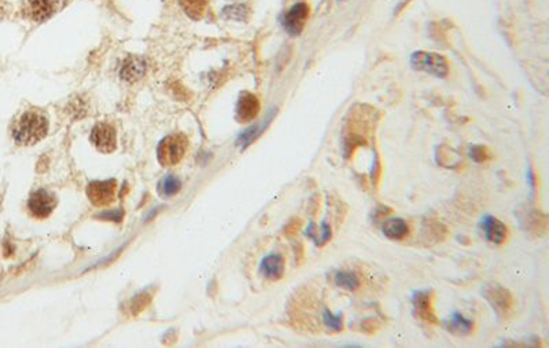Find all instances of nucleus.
Wrapping results in <instances>:
<instances>
[{
  "instance_id": "nucleus-1",
  "label": "nucleus",
  "mask_w": 549,
  "mask_h": 348,
  "mask_svg": "<svg viewBox=\"0 0 549 348\" xmlns=\"http://www.w3.org/2000/svg\"><path fill=\"white\" fill-rule=\"evenodd\" d=\"M48 131V120L39 110H26L21 115L13 125V138L22 146L38 144Z\"/></svg>"
},
{
  "instance_id": "nucleus-2",
  "label": "nucleus",
  "mask_w": 549,
  "mask_h": 348,
  "mask_svg": "<svg viewBox=\"0 0 549 348\" xmlns=\"http://www.w3.org/2000/svg\"><path fill=\"white\" fill-rule=\"evenodd\" d=\"M411 65L415 70L425 72L439 79H444L449 75L448 61L437 53L416 51L412 54Z\"/></svg>"
},
{
  "instance_id": "nucleus-3",
  "label": "nucleus",
  "mask_w": 549,
  "mask_h": 348,
  "mask_svg": "<svg viewBox=\"0 0 549 348\" xmlns=\"http://www.w3.org/2000/svg\"><path fill=\"white\" fill-rule=\"evenodd\" d=\"M187 152V139L183 135H169L158 146V162L164 167L178 164Z\"/></svg>"
},
{
  "instance_id": "nucleus-4",
  "label": "nucleus",
  "mask_w": 549,
  "mask_h": 348,
  "mask_svg": "<svg viewBox=\"0 0 549 348\" xmlns=\"http://www.w3.org/2000/svg\"><path fill=\"white\" fill-rule=\"evenodd\" d=\"M59 0H22L21 13L33 22H46L58 11Z\"/></svg>"
},
{
  "instance_id": "nucleus-5",
  "label": "nucleus",
  "mask_w": 549,
  "mask_h": 348,
  "mask_svg": "<svg viewBox=\"0 0 549 348\" xmlns=\"http://www.w3.org/2000/svg\"><path fill=\"white\" fill-rule=\"evenodd\" d=\"M308 19H309V6L307 3H297L283 14L282 26L289 35L299 36L305 29Z\"/></svg>"
},
{
  "instance_id": "nucleus-6",
  "label": "nucleus",
  "mask_w": 549,
  "mask_h": 348,
  "mask_svg": "<svg viewBox=\"0 0 549 348\" xmlns=\"http://www.w3.org/2000/svg\"><path fill=\"white\" fill-rule=\"evenodd\" d=\"M486 300L491 303L493 310L503 317H508L515 308L513 297L507 289L500 285H488L484 289Z\"/></svg>"
},
{
  "instance_id": "nucleus-7",
  "label": "nucleus",
  "mask_w": 549,
  "mask_h": 348,
  "mask_svg": "<svg viewBox=\"0 0 549 348\" xmlns=\"http://www.w3.org/2000/svg\"><path fill=\"white\" fill-rule=\"evenodd\" d=\"M117 182L116 181H100L92 182L87 189L90 201L97 206H107L116 199Z\"/></svg>"
},
{
  "instance_id": "nucleus-8",
  "label": "nucleus",
  "mask_w": 549,
  "mask_h": 348,
  "mask_svg": "<svg viewBox=\"0 0 549 348\" xmlns=\"http://www.w3.org/2000/svg\"><path fill=\"white\" fill-rule=\"evenodd\" d=\"M91 141L102 153H112L117 147L116 130L107 123H99L94 127Z\"/></svg>"
},
{
  "instance_id": "nucleus-9",
  "label": "nucleus",
  "mask_w": 549,
  "mask_h": 348,
  "mask_svg": "<svg viewBox=\"0 0 549 348\" xmlns=\"http://www.w3.org/2000/svg\"><path fill=\"white\" fill-rule=\"evenodd\" d=\"M55 206H57L55 196L44 189H39L35 193H32L28 201V208L31 209V212L40 219L51 215Z\"/></svg>"
},
{
  "instance_id": "nucleus-10",
  "label": "nucleus",
  "mask_w": 549,
  "mask_h": 348,
  "mask_svg": "<svg viewBox=\"0 0 549 348\" xmlns=\"http://www.w3.org/2000/svg\"><path fill=\"white\" fill-rule=\"evenodd\" d=\"M260 107L261 105L255 95L250 93H243L240 94L236 105V119L240 123H249L257 117Z\"/></svg>"
},
{
  "instance_id": "nucleus-11",
  "label": "nucleus",
  "mask_w": 549,
  "mask_h": 348,
  "mask_svg": "<svg viewBox=\"0 0 549 348\" xmlns=\"http://www.w3.org/2000/svg\"><path fill=\"white\" fill-rule=\"evenodd\" d=\"M481 227L485 233V237L486 240L494 244V246H500L506 241L507 238V234H508V228L507 226L504 225L501 221H499L497 218L494 216H485L481 222Z\"/></svg>"
},
{
  "instance_id": "nucleus-12",
  "label": "nucleus",
  "mask_w": 549,
  "mask_h": 348,
  "mask_svg": "<svg viewBox=\"0 0 549 348\" xmlns=\"http://www.w3.org/2000/svg\"><path fill=\"white\" fill-rule=\"evenodd\" d=\"M412 305H413V310H415L416 315L422 321L432 322V324L437 322V318H435V314L432 310V296L427 290L416 292L412 297Z\"/></svg>"
},
{
  "instance_id": "nucleus-13",
  "label": "nucleus",
  "mask_w": 549,
  "mask_h": 348,
  "mask_svg": "<svg viewBox=\"0 0 549 348\" xmlns=\"http://www.w3.org/2000/svg\"><path fill=\"white\" fill-rule=\"evenodd\" d=\"M260 271L268 280H272V281L280 280L283 277V273H284L283 258L277 253H271V255L265 256L261 262Z\"/></svg>"
},
{
  "instance_id": "nucleus-14",
  "label": "nucleus",
  "mask_w": 549,
  "mask_h": 348,
  "mask_svg": "<svg viewBox=\"0 0 549 348\" xmlns=\"http://www.w3.org/2000/svg\"><path fill=\"white\" fill-rule=\"evenodd\" d=\"M445 328L456 336H467L474 329V322L460 312H453L451 318L445 321Z\"/></svg>"
},
{
  "instance_id": "nucleus-15",
  "label": "nucleus",
  "mask_w": 549,
  "mask_h": 348,
  "mask_svg": "<svg viewBox=\"0 0 549 348\" xmlns=\"http://www.w3.org/2000/svg\"><path fill=\"white\" fill-rule=\"evenodd\" d=\"M383 234L390 240L400 241L410 234V226L407 225L404 219H400V218L389 219L383 225Z\"/></svg>"
},
{
  "instance_id": "nucleus-16",
  "label": "nucleus",
  "mask_w": 549,
  "mask_h": 348,
  "mask_svg": "<svg viewBox=\"0 0 549 348\" xmlns=\"http://www.w3.org/2000/svg\"><path fill=\"white\" fill-rule=\"evenodd\" d=\"M146 72V63L140 58H129L127 60L122 69H121V78L127 82H135L139 80Z\"/></svg>"
},
{
  "instance_id": "nucleus-17",
  "label": "nucleus",
  "mask_w": 549,
  "mask_h": 348,
  "mask_svg": "<svg viewBox=\"0 0 549 348\" xmlns=\"http://www.w3.org/2000/svg\"><path fill=\"white\" fill-rule=\"evenodd\" d=\"M184 13L193 20H202L208 10V0H180Z\"/></svg>"
},
{
  "instance_id": "nucleus-18",
  "label": "nucleus",
  "mask_w": 549,
  "mask_h": 348,
  "mask_svg": "<svg viewBox=\"0 0 549 348\" xmlns=\"http://www.w3.org/2000/svg\"><path fill=\"white\" fill-rule=\"evenodd\" d=\"M334 284L341 289L352 292L360 287V280L354 273L351 271H338L334 275Z\"/></svg>"
},
{
  "instance_id": "nucleus-19",
  "label": "nucleus",
  "mask_w": 549,
  "mask_h": 348,
  "mask_svg": "<svg viewBox=\"0 0 549 348\" xmlns=\"http://www.w3.org/2000/svg\"><path fill=\"white\" fill-rule=\"evenodd\" d=\"M323 322L326 328L333 332H341L343 329V320L341 314H334L330 310H324L323 312Z\"/></svg>"
},
{
  "instance_id": "nucleus-20",
  "label": "nucleus",
  "mask_w": 549,
  "mask_h": 348,
  "mask_svg": "<svg viewBox=\"0 0 549 348\" xmlns=\"http://www.w3.org/2000/svg\"><path fill=\"white\" fill-rule=\"evenodd\" d=\"M180 187H181V184H180V181L177 178H175V176H166L159 184V191L165 197H172V196H175L176 193H178Z\"/></svg>"
},
{
  "instance_id": "nucleus-21",
  "label": "nucleus",
  "mask_w": 549,
  "mask_h": 348,
  "mask_svg": "<svg viewBox=\"0 0 549 348\" xmlns=\"http://www.w3.org/2000/svg\"><path fill=\"white\" fill-rule=\"evenodd\" d=\"M330 238H331V228L327 225V222H323L320 230L316 231L314 240L316 244H326L330 241Z\"/></svg>"
},
{
  "instance_id": "nucleus-22",
  "label": "nucleus",
  "mask_w": 549,
  "mask_h": 348,
  "mask_svg": "<svg viewBox=\"0 0 549 348\" xmlns=\"http://www.w3.org/2000/svg\"><path fill=\"white\" fill-rule=\"evenodd\" d=\"M470 153L471 159L476 163H484V162L489 160V157H491L488 150L482 146H472Z\"/></svg>"
},
{
  "instance_id": "nucleus-23",
  "label": "nucleus",
  "mask_w": 549,
  "mask_h": 348,
  "mask_svg": "<svg viewBox=\"0 0 549 348\" xmlns=\"http://www.w3.org/2000/svg\"><path fill=\"white\" fill-rule=\"evenodd\" d=\"M11 11H13V6L6 0H0V22L6 20Z\"/></svg>"
}]
</instances>
